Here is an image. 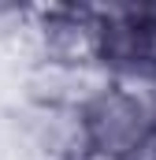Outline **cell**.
I'll use <instances>...</instances> for the list:
<instances>
[{"instance_id":"cell-1","label":"cell","mask_w":156,"mask_h":160,"mask_svg":"<svg viewBox=\"0 0 156 160\" xmlns=\"http://www.w3.org/2000/svg\"><path fill=\"white\" fill-rule=\"evenodd\" d=\"M85 127H89L93 153H108V157H119V160H130L156 130L153 119L141 116L115 86L85 108Z\"/></svg>"}]
</instances>
